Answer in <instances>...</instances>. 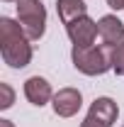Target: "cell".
<instances>
[{
    "instance_id": "cell-6",
    "label": "cell",
    "mask_w": 124,
    "mask_h": 127,
    "mask_svg": "<svg viewBox=\"0 0 124 127\" xmlns=\"http://www.w3.org/2000/svg\"><path fill=\"white\" fill-rule=\"evenodd\" d=\"M97 34H100L102 44L109 47V49L124 44V25H122V20H119L117 15L100 17V22H97Z\"/></svg>"
},
{
    "instance_id": "cell-1",
    "label": "cell",
    "mask_w": 124,
    "mask_h": 127,
    "mask_svg": "<svg viewBox=\"0 0 124 127\" xmlns=\"http://www.w3.org/2000/svg\"><path fill=\"white\" fill-rule=\"evenodd\" d=\"M32 39L24 34L22 25L10 20V17H0V54L7 66L12 68H24L32 61Z\"/></svg>"
},
{
    "instance_id": "cell-13",
    "label": "cell",
    "mask_w": 124,
    "mask_h": 127,
    "mask_svg": "<svg viewBox=\"0 0 124 127\" xmlns=\"http://www.w3.org/2000/svg\"><path fill=\"white\" fill-rule=\"evenodd\" d=\"M107 5L112 10H124V0H107Z\"/></svg>"
},
{
    "instance_id": "cell-14",
    "label": "cell",
    "mask_w": 124,
    "mask_h": 127,
    "mask_svg": "<svg viewBox=\"0 0 124 127\" xmlns=\"http://www.w3.org/2000/svg\"><path fill=\"white\" fill-rule=\"evenodd\" d=\"M0 127H12V122L10 120H0Z\"/></svg>"
},
{
    "instance_id": "cell-7",
    "label": "cell",
    "mask_w": 124,
    "mask_h": 127,
    "mask_svg": "<svg viewBox=\"0 0 124 127\" xmlns=\"http://www.w3.org/2000/svg\"><path fill=\"white\" fill-rule=\"evenodd\" d=\"M24 95H27V100L32 105H37V108H41V105H46L49 100H54L51 86L41 76H32V78L24 81Z\"/></svg>"
},
{
    "instance_id": "cell-11",
    "label": "cell",
    "mask_w": 124,
    "mask_h": 127,
    "mask_svg": "<svg viewBox=\"0 0 124 127\" xmlns=\"http://www.w3.org/2000/svg\"><path fill=\"white\" fill-rule=\"evenodd\" d=\"M0 108L2 110H7L10 105H12V100H15V93H12V88L7 86V83H0Z\"/></svg>"
},
{
    "instance_id": "cell-5",
    "label": "cell",
    "mask_w": 124,
    "mask_h": 127,
    "mask_svg": "<svg viewBox=\"0 0 124 127\" xmlns=\"http://www.w3.org/2000/svg\"><path fill=\"white\" fill-rule=\"evenodd\" d=\"M51 105H54V112L59 117H73L83 105V95L78 88H61L59 93H54Z\"/></svg>"
},
{
    "instance_id": "cell-4",
    "label": "cell",
    "mask_w": 124,
    "mask_h": 127,
    "mask_svg": "<svg viewBox=\"0 0 124 127\" xmlns=\"http://www.w3.org/2000/svg\"><path fill=\"white\" fill-rule=\"evenodd\" d=\"M66 32H68L73 47H93L95 37H97V22L90 20L88 15H83L78 20H73V22H68Z\"/></svg>"
},
{
    "instance_id": "cell-12",
    "label": "cell",
    "mask_w": 124,
    "mask_h": 127,
    "mask_svg": "<svg viewBox=\"0 0 124 127\" xmlns=\"http://www.w3.org/2000/svg\"><path fill=\"white\" fill-rule=\"evenodd\" d=\"M80 127H109V125H105V122H100L97 117H93V115H88L83 122H80Z\"/></svg>"
},
{
    "instance_id": "cell-10",
    "label": "cell",
    "mask_w": 124,
    "mask_h": 127,
    "mask_svg": "<svg viewBox=\"0 0 124 127\" xmlns=\"http://www.w3.org/2000/svg\"><path fill=\"white\" fill-rule=\"evenodd\" d=\"M112 71L117 76H124V44L112 49Z\"/></svg>"
},
{
    "instance_id": "cell-3",
    "label": "cell",
    "mask_w": 124,
    "mask_h": 127,
    "mask_svg": "<svg viewBox=\"0 0 124 127\" xmlns=\"http://www.w3.org/2000/svg\"><path fill=\"white\" fill-rule=\"evenodd\" d=\"M17 20L22 25L24 34L34 39H41L46 30V7L41 0H17Z\"/></svg>"
},
{
    "instance_id": "cell-9",
    "label": "cell",
    "mask_w": 124,
    "mask_h": 127,
    "mask_svg": "<svg viewBox=\"0 0 124 127\" xmlns=\"http://www.w3.org/2000/svg\"><path fill=\"white\" fill-rule=\"evenodd\" d=\"M56 12H59L63 25H68L78 17L88 15V5L83 0H56Z\"/></svg>"
},
{
    "instance_id": "cell-15",
    "label": "cell",
    "mask_w": 124,
    "mask_h": 127,
    "mask_svg": "<svg viewBox=\"0 0 124 127\" xmlns=\"http://www.w3.org/2000/svg\"><path fill=\"white\" fill-rule=\"evenodd\" d=\"M5 2H17V0H5Z\"/></svg>"
},
{
    "instance_id": "cell-8",
    "label": "cell",
    "mask_w": 124,
    "mask_h": 127,
    "mask_svg": "<svg viewBox=\"0 0 124 127\" xmlns=\"http://www.w3.org/2000/svg\"><path fill=\"white\" fill-rule=\"evenodd\" d=\"M88 115H93V117H97L100 122H105V125L112 127V122H114L117 115H119V108H117V103H114L112 98H95Z\"/></svg>"
},
{
    "instance_id": "cell-2",
    "label": "cell",
    "mask_w": 124,
    "mask_h": 127,
    "mask_svg": "<svg viewBox=\"0 0 124 127\" xmlns=\"http://www.w3.org/2000/svg\"><path fill=\"white\" fill-rule=\"evenodd\" d=\"M109 47H73L71 59L80 73L85 76H102L112 68V51Z\"/></svg>"
}]
</instances>
